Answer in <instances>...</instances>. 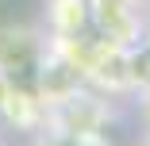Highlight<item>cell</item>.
Here are the masks:
<instances>
[{"mask_svg":"<svg viewBox=\"0 0 150 146\" xmlns=\"http://www.w3.org/2000/svg\"><path fill=\"white\" fill-rule=\"evenodd\" d=\"M88 27L115 42V46H139L146 31V16L139 8V0H88Z\"/></svg>","mask_w":150,"mask_h":146,"instance_id":"7a4b0ae2","label":"cell"},{"mask_svg":"<svg viewBox=\"0 0 150 146\" xmlns=\"http://www.w3.org/2000/svg\"><path fill=\"white\" fill-rule=\"evenodd\" d=\"M0 146H4V142H0Z\"/></svg>","mask_w":150,"mask_h":146,"instance_id":"52a82bcc","label":"cell"},{"mask_svg":"<svg viewBox=\"0 0 150 146\" xmlns=\"http://www.w3.org/2000/svg\"><path fill=\"white\" fill-rule=\"evenodd\" d=\"M146 119H150V89H146Z\"/></svg>","mask_w":150,"mask_h":146,"instance_id":"5b68a950","label":"cell"},{"mask_svg":"<svg viewBox=\"0 0 150 146\" xmlns=\"http://www.w3.org/2000/svg\"><path fill=\"white\" fill-rule=\"evenodd\" d=\"M46 42L50 39L42 27H27V23L0 27V77H8L19 89H35Z\"/></svg>","mask_w":150,"mask_h":146,"instance_id":"6da1fadb","label":"cell"},{"mask_svg":"<svg viewBox=\"0 0 150 146\" xmlns=\"http://www.w3.org/2000/svg\"><path fill=\"white\" fill-rule=\"evenodd\" d=\"M31 146H112L104 135H69V131H54V127H39L31 135Z\"/></svg>","mask_w":150,"mask_h":146,"instance_id":"277c9868","label":"cell"},{"mask_svg":"<svg viewBox=\"0 0 150 146\" xmlns=\"http://www.w3.org/2000/svg\"><path fill=\"white\" fill-rule=\"evenodd\" d=\"M139 146H150V135H146V138H142V142H139Z\"/></svg>","mask_w":150,"mask_h":146,"instance_id":"8992f818","label":"cell"},{"mask_svg":"<svg viewBox=\"0 0 150 146\" xmlns=\"http://www.w3.org/2000/svg\"><path fill=\"white\" fill-rule=\"evenodd\" d=\"M42 31L46 39H69L88 31V0H46Z\"/></svg>","mask_w":150,"mask_h":146,"instance_id":"3957f363","label":"cell"}]
</instances>
